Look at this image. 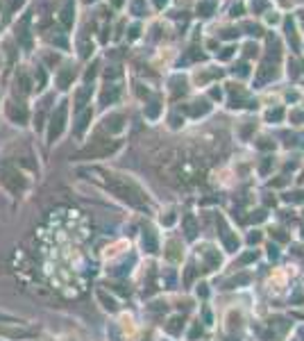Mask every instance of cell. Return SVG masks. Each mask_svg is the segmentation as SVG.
<instances>
[{
  "mask_svg": "<svg viewBox=\"0 0 304 341\" xmlns=\"http://www.w3.org/2000/svg\"><path fill=\"white\" fill-rule=\"evenodd\" d=\"M93 175H95V180H100L116 198L125 200V203H129V205H134V207L148 205L146 191H143L129 175L116 173V170H93Z\"/></svg>",
  "mask_w": 304,
  "mask_h": 341,
  "instance_id": "6da1fadb",
  "label": "cell"
},
{
  "mask_svg": "<svg viewBox=\"0 0 304 341\" xmlns=\"http://www.w3.org/2000/svg\"><path fill=\"white\" fill-rule=\"evenodd\" d=\"M111 2H114V5H116V7H121V5H123V0H111Z\"/></svg>",
  "mask_w": 304,
  "mask_h": 341,
  "instance_id": "7a4b0ae2",
  "label": "cell"
}]
</instances>
